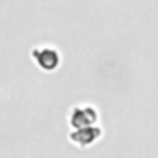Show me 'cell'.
<instances>
[{"instance_id": "6da1fadb", "label": "cell", "mask_w": 158, "mask_h": 158, "mask_svg": "<svg viewBox=\"0 0 158 158\" xmlns=\"http://www.w3.org/2000/svg\"><path fill=\"white\" fill-rule=\"evenodd\" d=\"M32 58H34L35 65L41 67V69L47 71V73L56 71L58 65H60V54H58V50L52 48V47H47V45L37 47V48L32 52Z\"/></svg>"}, {"instance_id": "7a4b0ae2", "label": "cell", "mask_w": 158, "mask_h": 158, "mask_svg": "<svg viewBox=\"0 0 158 158\" xmlns=\"http://www.w3.org/2000/svg\"><path fill=\"white\" fill-rule=\"evenodd\" d=\"M97 117H99L97 110H95V108H91L89 104L76 106V108L71 112V125H73V127H76V128H82V127L91 125Z\"/></svg>"}, {"instance_id": "3957f363", "label": "cell", "mask_w": 158, "mask_h": 158, "mask_svg": "<svg viewBox=\"0 0 158 158\" xmlns=\"http://www.w3.org/2000/svg\"><path fill=\"white\" fill-rule=\"evenodd\" d=\"M99 136H101V130H99V128L82 127V128H78V132L71 134V139H73L76 145H89V143H93Z\"/></svg>"}]
</instances>
